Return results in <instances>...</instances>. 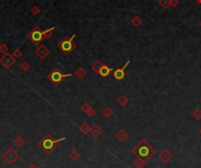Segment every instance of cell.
Instances as JSON below:
<instances>
[{"label": "cell", "mask_w": 201, "mask_h": 168, "mask_svg": "<svg viewBox=\"0 0 201 168\" xmlns=\"http://www.w3.org/2000/svg\"><path fill=\"white\" fill-rule=\"evenodd\" d=\"M2 159L5 160L6 164L13 165V164L19 159V154H18V152H15L13 148H7V149L4 152V154H2Z\"/></svg>", "instance_id": "5"}, {"label": "cell", "mask_w": 201, "mask_h": 168, "mask_svg": "<svg viewBox=\"0 0 201 168\" xmlns=\"http://www.w3.org/2000/svg\"><path fill=\"white\" fill-rule=\"evenodd\" d=\"M86 114H87V115H88L90 118H93V116L95 115V111H94L93 108H91V109H90V111H88V112H87Z\"/></svg>", "instance_id": "31"}, {"label": "cell", "mask_w": 201, "mask_h": 168, "mask_svg": "<svg viewBox=\"0 0 201 168\" xmlns=\"http://www.w3.org/2000/svg\"><path fill=\"white\" fill-rule=\"evenodd\" d=\"M91 108H92V106H91L90 103H87V102H86V103H84V105L81 106V111H84L85 113H87V112H88Z\"/></svg>", "instance_id": "27"}, {"label": "cell", "mask_w": 201, "mask_h": 168, "mask_svg": "<svg viewBox=\"0 0 201 168\" xmlns=\"http://www.w3.org/2000/svg\"><path fill=\"white\" fill-rule=\"evenodd\" d=\"M20 70H21L22 72H27V71L29 70V64H28L27 61L21 62V64H20Z\"/></svg>", "instance_id": "25"}, {"label": "cell", "mask_w": 201, "mask_h": 168, "mask_svg": "<svg viewBox=\"0 0 201 168\" xmlns=\"http://www.w3.org/2000/svg\"><path fill=\"white\" fill-rule=\"evenodd\" d=\"M25 142H26V141H25V139H24L22 136H17V138L14 139V141H13V144H14L18 148H21V147L25 145Z\"/></svg>", "instance_id": "15"}, {"label": "cell", "mask_w": 201, "mask_h": 168, "mask_svg": "<svg viewBox=\"0 0 201 168\" xmlns=\"http://www.w3.org/2000/svg\"><path fill=\"white\" fill-rule=\"evenodd\" d=\"M102 115L106 118V119H109L112 115H113V109L111 107H106L103 111H102Z\"/></svg>", "instance_id": "19"}, {"label": "cell", "mask_w": 201, "mask_h": 168, "mask_svg": "<svg viewBox=\"0 0 201 168\" xmlns=\"http://www.w3.org/2000/svg\"><path fill=\"white\" fill-rule=\"evenodd\" d=\"M132 153H133L136 158H139V159H141V160H144V161L146 162L148 159H151V158L154 155L155 151H154V148L148 144L147 140H141L140 144H139L136 147L133 148Z\"/></svg>", "instance_id": "1"}, {"label": "cell", "mask_w": 201, "mask_h": 168, "mask_svg": "<svg viewBox=\"0 0 201 168\" xmlns=\"http://www.w3.org/2000/svg\"><path fill=\"white\" fill-rule=\"evenodd\" d=\"M75 75H77L79 79H83V78H85V75H86V71H85V68H83V67H79V68L75 71Z\"/></svg>", "instance_id": "20"}, {"label": "cell", "mask_w": 201, "mask_h": 168, "mask_svg": "<svg viewBox=\"0 0 201 168\" xmlns=\"http://www.w3.org/2000/svg\"><path fill=\"white\" fill-rule=\"evenodd\" d=\"M70 77H72V74H64V73H61V71H60L59 68H54V70H52V72L47 75L48 80H50V81H52V83L55 85V86H58L59 84H61L64 79L70 78Z\"/></svg>", "instance_id": "4"}, {"label": "cell", "mask_w": 201, "mask_h": 168, "mask_svg": "<svg viewBox=\"0 0 201 168\" xmlns=\"http://www.w3.org/2000/svg\"><path fill=\"white\" fill-rule=\"evenodd\" d=\"M31 12H32L33 15H38V14L40 13V8H39L38 6H33V7L31 8Z\"/></svg>", "instance_id": "28"}, {"label": "cell", "mask_w": 201, "mask_h": 168, "mask_svg": "<svg viewBox=\"0 0 201 168\" xmlns=\"http://www.w3.org/2000/svg\"><path fill=\"white\" fill-rule=\"evenodd\" d=\"M200 26H201V22H200Z\"/></svg>", "instance_id": "37"}, {"label": "cell", "mask_w": 201, "mask_h": 168, "mask_svg": "<svg viewBox=\"0 0 201 168\" xmlns=\"http://www.w3.org/2000/svg\"><path fill=\"white\" fill-rule=\"evenodd\" d=\"M15 62V58L13 57V54H9V53H5L1 58H0V64L5 67V68H9L14 65Z\"/></svg>", "instance_id": "7"}, {"label": "cell", "mask_w": 201, "mask_h": 168, "mask_svg": "<svg viewBox=\"0 0 201 168\" xmlns=\"http://www.w3.org/2000/svg\"><path fill=\"white\" fill-rule=\"evenodd\" d=\"M128 65H129V60L126 61V64H125L121 68H116V70L113 71V75H114V78H115L116 80H122V79L125 78V70H126V67H127Z\"/></svg>", "instance_id": "9"}, {"label": "cell", "mask_w": 201, "mask_h": 168, "mask_svg": "<svg viewBox=\"0 0 201 168\" xmlns=\"http://www.w3.org/2000/svg\"><path fill=\"white\" fill-rule=\"evenodd\" d=\"M0 47H1V44H0Z\"/></svg>", "instance_id": "36"}, {"label": "cell", "mask_w": 201, "mask_h": 168, "mask_svg": "<svg viewBox=\"0 0 201 168\" xmlns=\"http://www.w3.org/2000/svg\"><path fill=\"white\" fill-rule=\"evenodd\" d=\"M74 38H75V34H73L71 38H65V39H62V40L58 44V48H59L65 55H68V54L75 48V44L73 42Z\"/></svg>", "instance_id": "3"}, {"label": "cell", "mask_w": 201, "mask_h": 168, "mask_svg": "<svg viewBox=\"0 0 201 168\" xmlns=\"http://www.w3.org/2000/svg\"><path fill=\"white\" fill-rule=\"evenodd\" d=\"M193 116H194L197 120H200L201 119V109H195V112L193 113Z\"/></svg>", "instance_id": "29"}, {"label": "cell", "mask_w": 201, "mask_h": 168, "mask_svg": "<svg viewBox=\"0 0 201 168\" xmlns=\"http://www.w3.org/2000/svg\"><path fill=\"white\" fill-rule=\"evenodd\" d=\"M101 133H102V128H101L100 126H98V125H93V126L91 127V134H92L94 138H98Z\"/></svg>", "instance_id": "12"}, {"label": "cell", "mask_w": 201, "mask_h": 168, "mask_svg": "<svg viewBox=\"0 0 201 168\" xmlns=\"http://www.w3.org/2000/svg\"><path fill=\"white\" fill-rule=\"evenodd\" d=\"M70 159L73 160V161H78L80 159V153L77 149H72L71 153H70Z\"/></svg>", "instance_id": "17"}, {"label": "cell", "mask_w": 201, "mask_h": 168, "mask_svg": "<svg viewBox=\"0 0 201 168\" xmlns=\"http://www.w3.org/2000/svg\"><path fill=\"white\" fill-rule=\"evenodd\" d=\"M101 66H102V64H101L100 60H97L93 65H92V70L95 72V73H99V71H100Z\"/></svg>", "instance_id": "22"}, {"label": "cell", "mask_w": 201, "mask_h": 168, "mask_svg": "<svg viewBox=\"0 0 201 168\" xmlns=\"http://www.w3.org/2000/svg\"><path fill=\"white\" fill-rule=\"evenodd\" d=\"M112 72H113V70H112L111 67H108L107 65H102L98 74H99V75H101L102 78H107V77H108V75H109Z\"/></svg>", "instance_id": "11"}, {"label": "cell", "mask_w": 201, "mask_h": 168, "mask_svg": "<svg viewBox=\"0 0 201 168\" xmlns=\"http://www.w3.org/2000/svg\"><path fill=\"white\" fill-rule=\"evenodd\" d=\"M50 54V50L45 46V45H40L37 50H35V55L40 59V60H44L47 58V55Z\"/></svg>", "instance_id": "8"}, {"label": "cell", "mask_w": 201, "mask_h": 168, "mask_svg": "<svg viewBox=\"0 0 201 168\" xmlns=\"http://www.w3.org/2000/svg\"><path fill=\"white\" fill-rule=\"evenodd\" d=\"M79 129H80V132H81L84 135H87V134L91 133V127H90L88 123H86V122H84L83 125H80V126H79Z\"/></svg>", "instance_id": "14"}, {"label": "cell", "mask_w": 201, "mask_h": 168, "mask_svg": "<svg viewBox=\"0 0 201 168\" xmlns=\"http://www.w3.org/2000/svg\"><path fill=\"white\" fill-rule=\"evenodd\" d=\"M27 168H38L37 165H34V164H31L29 166H27Z\"/></svg>", "instance_id": "33"}, {"label": "cell", "mask_w": 201, "mask_h": 168, "mask_svg": "<svg viewBox=\"0 0 201 168\" xmlns=\"http://www.w3.org/2000/svg\"><path fill=\"white\" fill-rule=\"evenodd\" d=\"M199 132H200V134H201V128H200V129H199Z\"/></svg>", "instance_id": "35"}, {"label": "cell", "mask_w": 201, "mask_h": 168, "mask_svg": "<svg viewBox=\"0 0 201 168\" xmlns=\"http://www.w3.org/2000/svg\"><path fill=\"white\" fill-rule=\"evenodd\" d=\"M145 164H146V162H145L144 160H141V159H139V158H138V159L135 160V162H134V167L135 168H144L145 167Z\"/></svg>", "instance_id": "23"}, {"label": "cell", "mask_w": 201, "mask_h": 168, "mask_svg": "<svg viewBox=\"0 0 201 168\" xmlns=\"http://www.w3.org/2000/svg\"><path fill=\"white\" fill-rule=\"evenodd\" d=\"M197 1H198V2H199V4H201V0H197Z\"/></svg>", "instance_id": "34"}, {"label": "cell", "mask_w": 201, "mask_h": 168, "mask_svg": "<svg viewBox=\"0 0 201 168\" xmlns=\"http://www.w3.org/2000/svg\"><path fill=\"white\" fill-rule=\"evenodd\" d=\"M141 24H142V19H141L140 17L135 15V17H133V18H132V25H133V26L139 27Z\"/></svg>", "instance_id": "18"}, {"label": "cell", "mask_w": 201, "mask_h": 168, "mask_svg": "<svg viewBox=\"0 0 201 168\" xmlns=\"http://www.w3.org/2000/svg\"><path fill=\"white\" fill-rule=\"evenodd\" d=\"M0 52L1 53H7L8 52V47H7V45H5V44H1V47H0Z\"/></svg>", "instance_id": "30"}, {"label": "cell", "mask_w": 201, "mask_h": 168, "mask_svg": "<svg viewBox=\"0 0 201 168\" xmlns=\"http://www.w3.org/2000/svg\"><path fill=\"white\" fill-rule=\"evenodd\" d=\"M159 158H160V160H161V161H164V162H168V161H171V160H172L173 155L169 153V151L164 149V151L159 154Z\"/></svg>", "instance_id": "10"}, {"label": "cell", "mask_w": 201, "mask_h": 168, "mask_svg": "<svg viewBox=\"0 0 201 168\" xmlns=\"http://www.w3.org/2000/svg\"><path fill=\"white\" fill-rule=\"evenodd\" d=\"M159 4L161 7H164L165 9L168 8L171 6V0H159Z\"/></svg>", "instance_id": "24"}, {"label": "cell", "mask_w": 201, "mask_h": 168, "mask_svg": "<svg viewBox=\"0 0 201 168\" xmlns=\"http://www.w3.org/2000/svg\"><path fill=\"white\" fill-rule=\"evenodd\" d=\"M179 4H180V0H171V6H173V7L179 6Z\"/></svg>", "instance_id": "32"}, {"label": "cell", "mask_w": 201, "mask_h": 168, "mask_svg": "<svg viewBox=\"0 0 201 168\" xmlns=\"http://www.w3.org/2000/svg\"><path fill=\"white\" fill-rule=\"evenodd\" d=\"M118 102H119L121 106H127V105H128V102H129V100H128V98H127L126 95H121V96L119 98Z\"/></svg>", "instance_id": "21"}, {"label": "cell", "mask_w": 201, "mask_h": 168, "mask_svg": "<svg viewBox=\"0 0 201 168\" xmlns=\"http://www.w3.org/2000/svg\"><path fill=\"white\" fill-rule=\"evenodd\" d=\"M65 140H66L65 136H62V138H60V139H53L51 134H47L46 136H44V138L39 141V147H40L46 154H51V153L57 148V146L59 145V142L65 141Z\"/></svg>", "instance_id": "2"}, {"label": "cell", "mask_w": 201, "mask_h": 168, "mask_svg": "<svg viewBox=\"0 0 201 168\" xmlns=\"http://www.w3.org/2000/svg\"><path fill=\"white\" fill-rule=\"evenodd\" d=\"M13 57L15 58V59H19V58H21L22 57V52H21V50H15L14 52H13Z\"/></svg>", "instance_id": "26"}, {"label": "cell", "mask_w": 201, "mask_h": 168, "mask_svg": "<svg viewBox=\"0 0 201 168\" xmlns=\"http://www.w3.org/2000/svg\"><path fill=\"white\" fill-rule=\"evenodd\" d=\"M115 138H116V139H118L120 142H123V141H126V139L128 138V134H127V132H126V131L121 129V131H119V132L116 133Z\"/></svg>", "instance_id": "13"}, {"label": "cell", "mask_w": 201, "mask_h": 168, "mask_svg": "<svg viewBox=\"0 0 201 168\" xmlns=\"http://www.w3.org/2000/svg\"><path fill=\"white\" fill-rule=\"evenodd\" d=\"M28 38H29V40L34 44V45H40V42L44 40V34H42V31L38 27V26H35L34 27V29L29 33V35H28Z\"/></svg>", "instance_id": "6"}, {"label": "cell", "mask_w": 201, "mask_h": 168, "mask_svg": "<svg viewBox=\"0 0 201 168\" xmlns=\"http://www.w3.org/2000/svg\"><path fill=\"white\" fill-rule=\"evenodd\" d=\"M55 27H51L46 31H42V34H44V39H51L52 35H53V32H54Z\"/></svg>", "instance_id": "16"}]
</instances>
